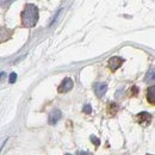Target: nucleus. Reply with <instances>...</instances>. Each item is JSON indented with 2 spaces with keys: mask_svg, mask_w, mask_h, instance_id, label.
<instances>
[{
  "mask_svg": "<svg viewBox=\"0 0 155 155\" xmlns=\"http://www.w3.org/2000/svg\"><path fill=\"white\" fill-rule=\"evenodd\" d=\"M78 155H88L87 152H78Z\"/></svg>",
  "mask_w": 155,
  "mask_h": 155,
  "instance_id": "13",
  "label": "nucleus"
},
{
  "mask_svg": "<svg viewBox=\"0 0 155 155\" xmlns=\"http://www.w3.org/2000/svg\"><path fill=\"white\" fill-rule=\"evenodd\" d=\"M62 117V112L60 111V110H53L50 114H49V117H48V122H49V124H56L58 120H60V118Z\"/></svg>",
  "mask_w": 155,
  "mask_h": 155,
  "instance_id": "5",
  "label": "nucleus"
},
{
  "mask_svg": "<svg viewBox=\"0 0 155 155\" xmlns=\"http://www.w3.org/2000/svg\"><path fill=\"white\" fill-rule=\"evenodd\" d=\"M106 91H107V85H106V82H97V84L94 85V92H96L97 97L101 98L105 94Z\"/></svg>",
  "mask_w": 155,
  "mask_h": 155,
  "instance_id": "4",
  "label": "nucleus"
},
{
  "mask_svg": "<svg viewBox=\"0 0 155 155\" xmlns=\"http://www.w3.org/2000/svg\"><path fill=\"white\" fill-rule=\"evenodd\" d=\"M4 75H5V73H4V72H1V73H0V80H1V78L4 77Z\"/></svg>",
  "mask_w": 155,
  "mask_h": 155,
  "instance_id": "15",
  "label": "nucleus"
},
{
  "mask_svg": "<svg viewBox=\"0 0 155 155\" xmlns=\"http://www.w3.org/2000/svg\"><path fill=\"white\" fill-rule=\"evenodd\" d=\"M16 79H17V74H16V73H11V75H10V79H8V81H10L11 84H13V82L16 81Z\"/></svg>",
  "mask_w": 155,
  "mask_h": 155,
  "instance_id": "8",
  "label": "nucleus"
},
{
  "mask_svg": "<svg viewBox=\"0 0 155 155\" xmlns=\"http://www.w3.org/2000/svg\"><path fill=\"white\" fill-rule=\"evenodd\" d=\"M148 101L149 103H152V104H154L155 101V87L154 86H150L149 88H148Z\"/></svg>",
  "mask_w": 155,
  "mask_h": 155,
  "instance_id": "7",
  "label": "nucleus"
},
{
  "mask_svg": "<svg viewBox=\"0 0 155 155\" xmlns=\"http://www.w3.org/2000/svg\"><path fill=\"white\" fill-rule=\"evenodd\" d=\"M91 141H92L96 146H99V143H100V142H99V140H98L96 136H91Z\"/></svg>",
  "mask_w": 155,
  "mask_h": 155,
  "instance_id": "10",
  "label": "nucleus"
},
{
  "mask_svg": "<svg viewBox=\"0 0 155 155\" xmlns=\"http://www.w3.org/2000/svg\"><path fill=\"white\" fill-rule=\"evenodd\" d=\"M73 85H74L73 80L71 78H66V79H63V81L58 86V92L60 93H66V92H68V91H71L73 88Z\"/></svg>",
  "mask_w": 155,
  "mask_h": 155,
  "instance_id": "2",
  "label": "nucleus"
},
{
  "mask_svg": "<svg viewBox=\"0 0 155 155\" xmlns=\"http://www.w3.org/2000/svg\"><path fill=\"white\" fill-rule=\"evenodd\" d=\"M6 141H7V140H6ZM6 141H4V142H2V144H1V147H0V153H1V150H2V148H4V146L6 144Z\"/></svg>",
  "mask_w": 155,
  "mask_h": 155,
  "instance_id": "14",
  "label": "nucleus"
},
{
  "mask_svg": "<svg viewBox=\"0 0 155 155\" xmlns=\"http://www.w3.org/2000/svg\"><path fill=\"white\" fill-rule=\"evenodd\" d=\"M84 111H85L86 114H91V112H92V107H91V105H88V104L85 105V106H84Z\"/></svg>",
  "mask_w": 155,
  "mask_h": 155,
  "instance_id": "9",
  "label": "nucleus"
},
{
  "mask_svg": "<svg viewBox=\"0 0 155 155\" xmlns=\"http://www.w3.org/2000/svg\"><path fill=\"white\" fill-rule=\"evenodd\" d=\"M148 79H149V75H147V78H146V81H147ZM150 80H152V81L154 80V71H153V69L150 71Z\"/></svg>",
  "mask_w": 155,
  "mask_h": 155,
  "instance_id": "11",
  "label": "nucleus"
},
{
  "mask_svg": "<svg viewBox=\"0 0 155 155\" xmlns=\"http://www.w3.org/2000/svg\"><path fill=\"white\" fill-rule=\"evenodd\" d=\"M66 155H71V154H66Z\"/></svg>",
  "mask_w": 155,
  "mask_h": 155,
  "instance_id": "16",
  "label": "nucleus"
},
{
  "mask_svg": "<svg viewBox=\"0 0 155 155\" xmlns=\"http://www.w3.org/2000/svg\"><path fill=\"white\" fill-rule=\"evenodd\" d=\"M38 20V8L34 4H28L21 12V23L26 28H32Z\"/></svg>",
  "mask_w": 155,
  "mask_h": 155,
  "instance_id": "1",
  "label": "nucleus"
},
{
  "mask_svg": "<svg viewBox=\"0 0 155 155\" xmlns=\"http://www.w3.org/2000/svg\"><path fill=\"white\" fill-rule=\"evenodd\" d=\"M10 4H12V1H0V5H10Z\"/></svg>",
  "mask_w": 155,
  "mask_h": 155,
  "instance_id": "12",
  "label": "nucleus"
},
{
  "mask_svg": "<svg viewBox=\"0 0 155 155\" xmlns=\"http://www.w3.org/2000/svg\"><path fill=\"white\" fill-rule=\"evenodd\" d=\"M137 118H138V122H140V123H143V122L149 123L150 119H152V116H150L148 112H140Z\"/></svg>",
  "mask_w": 155,
  "mask_h": 155,
  "instance_id": "6",
  "label": "nucleus"
},
{
  "mask_svg": "<svg viewBox=\"0 0 155 155\" xmlns=\"http://www.w3.org/2000/svg\"><path fill=\"white\" fill-rule=\"evenodd\" d=\"M123 62H124V60L122 58H119V56H114V58H111L109 60V67H110V69H111L112 72H115V71H117V69L122 66Z\"/></svg>",
  "mask_w": 155,
  "mask_h": 155,
  "instance_id": "3",
  "label": "nucleus"
}]
</instances>
